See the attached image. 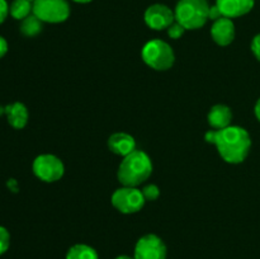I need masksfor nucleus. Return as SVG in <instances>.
<instances>
[{
  "instance_id": "1",
  "label": "nucleus",
  "mask_w": 260,
  "mask_h": 259,
  "mask_svg": "<svg viewBox=\"0 0 260 259\" xmlns=\"http://www.w3.org/2000/svg\"><path fill=\"white\" fill-rule=\"evenodd\" d=\"M208 144L215 145L218 154L229 164H241L245 161L251 149V137L244 127L229 126L226 128L210 130L205 135Z\"/></svg>"
},
{
  "instance_id": "2",
  "label": "nucleus",
  "mask_w": 260,
  "mask_h": 259,
  "mask_svg": "<svg viewBox=\"0 0 260 259\" xmlns=\"http://www.w3.org/2000/svg\"><path fill=\"white\" fill-rule=\"evenodd\" d=\"M152 174V161L142 150H135L122 159L117 172L118 182L124 187H139Z\"/></svg>"
},
{
  "instance_id": "3",
  "label": "nucleus",
  "mask_w": 260,
  "mask_h": 259,
  "mask_svg": "<svg viewBox=\"0 0 260 259\" xmlns=\"http://www.w3.org/2000/svg\"><path fill=\"white\" fill-rule=\"evenodd\" d=\"M210 8L207 0H178L174 9L175 20L185 30L200 29L210 20Z\"/></svg>"
},
{
  "instance_id": "4",
  "label": "nucleus",
  "mask_w": 260,
  "mask_h": 259,
  "mask_svg": "<svg viewBox=\"0 0 260 259\" xmlns=\"http://www.w3.org/2000/svg\"><path fill=\"white\" fill-rule=\"evenodd\" d=\"M141 57L149 68L156 71H167L175 62L172 46L162 40H151L142 47Z\"/></svg>"
},
{
  "instance_id": "5",
  "label": "nucleus",
  "mask_w": 260,
  "mask_h": 259,
  "mask_svg": "<svg viewBox=\"0 0 260 259\" xmlns=\"http://www.w3.org/2000/svg\"><path fill=\"white\" fill-rule=\"evenodd\" d=\"M71 8L68 0H35L33 14L43 23H62L70 17Z\"/></svg>"
},
{
  "instance_id": "6",
  "label": "nucleus",
  "mask_w": 260,
  "mask_h": 259,
  "mask_svg": "<svg viewBox=\"0 0 260 259\" xmlns=\"http://www.w3.org/2000/svg\"><path fill=\"white\" fill-rule=\"evenodd\" d=\"M111 202L117 211L124 215L137 213L144 208L146 200L141 189L137 187H124L116 189L111 197Z\"/></svg>"
},
{
  "instance_id": "7",
  "label": "nucleus",
  "mask_w": 260,
  "mask_h": 259,
  "mask_svg": "<svg viewBox=\"0 0 260 259\" xmlns=\"http://www.w3.org/2000/svg\"><path fill=\"white\" fill-rule=\"evenodd\" d=\"M32 170L36 177L45 183H53L60 180L65 173L62 160L52 154L38 155L32 164Z\"/></svg>"
},
{
  "instance_id": "8",
  "label": "nucleus",
  "mask_w": 260,
  "mask_h": 259,
  "mask_svg": "<svg viewBox=\"0 0 260 259\" xmlns=\"http://www.w3.org/2000/svg\"><path fill=\"white\" fill-rule=\"evenodd\" d=\"M168 249L161 238L155 234L141 236L135 245V259H167Z\"/></svg>"
},
{
  "instance_id": "9",
  "label": "nucleus",
  "mask_w": 260,
  "mask_h": 259,
  "mask_svg": "<svg viewBox=\"0 0 260 259\" xmlns=\"http://www.w3.org/2000/svg\"><path fill=\"white\" fill-rule=\"evenodd\" d=\"M144 20L149 28L154 30L168 29L175 22L174 10L165 4H152L146 9Z\"/></svg>"
},
{
  "instance_id": "10",
  "label": "nucleus",
  "mask_w": 260,
  "mask_h": 259,
  "mask_svg": "<svg viewBox=\"0 0 260 259\" xmlns=\"http://www.w3.org/2000/svg\"><path fill=\"white\" fill-rule=\"evenodd\" d=\"M235 33V24L230 18H220V19L215 20L211 27V37H212L213 42L222 47L234 42Z\"/></svg>"
},
{
  "instance_id": "11",
  "label": "nucleus",
  "mask_w": 260,
  "mask_h": 259,
  "mask_svg": "<svg viewBox=\"0 0 260 259\" xmlns=\"http://www.w3.org/2000/svg\"><path fill=\"white\" fill-rule=\"evenodd\" d=\"M216 5L223 17L235 19L253 10L255 0H216Z\"/></svg>"
},
{
  "instance_id": "12",
  "label": "nucleus",
  "mask_w": 260,
  "mask_h": 259,
  "mask_svg": "<svg viewBox=\"0 0 260 259\" xmlns=\"http://www.w3.org/2000/svg\"><path fill=\"white\" fill-rule=\"evenodd\" d=\"M108 149L113 154L124 157L136 150V141L134 136L126 132H116L108 139Z\"/></svg>"
},
{
  "instance_id": "13",
  "label": "nucleus",
  "mask_w": 260,
  "mask_h": 259,
  "mask_svg": "<svg viewBox=\"0 0 260 259\" xmlns=\"http://www.w3.org/2000/svg\"><path fill=\"white\" fill-rule=\"evenodd\" d=\"M207 121L211 128L215 131L226 128V127L231 126L233 112H231L230 107L225 106V104H216L208 112Z\"/></svg>"
},
{
  "instance_id": "14",
  "label": "nucleus",
  "mask_w": 260,
  "mask_h": 259,
  "mask_svg": "<svg viewBox=\"0 0 260 259\" xmlns=\"http://www.w3.org/2000/svg\"><path fill=\"white\" fill-rule=\"evenodd\" d=\"M5 114H7L8 123L15 130L24 128L28 122V117H29L27 107L20 102H15V103L7 106Z\"/></svg>"
},
{
  "instance_id": "15",
  "label": "nucleus",
  "mask_w": 260,
  "mask_h": 259,
  "mask_svg": "<svg viewBox=\"0 0 260 259\" xmlns=\"http://www.w3.org/2000/svg\"><path fill=\"white\" fill-rule=\"evenodd\" d=\"M20 33L25 37H36L40 35L43 29V22L40 18L36 17L35 14L28 15L23 20H20Z\"/></svg>"
},
{
  "instance_id": "16",
  "label": "nucleus",
  "mask_w": 260,
  "mask_h": 259,
  "mask_svg": "<svg viewBox=\"0 0 260 259\" xmlns=\"http://www.w3.org/2000/svg\"><path fill=\"white\" fill-rule=\"evenodd\" d=\"M66 259H99L95 249L86 244H75L66 253Z\"/></svg>"
},
{
  "instance_id": "17",
  "label": "nucleus",
  "mask_w": 260,
  "mask_h": 259,
  "mask_svg": "<svg viewBox=\"0 0 260 259\" xmlns=\"http://www.w3.org/2000/svg\"><path fill=\"white\" fill-rule=\"evenodd\" d=\"M32 13L33 2L30 0H13L9 5V14L17 20H23Z\"/></svg>"
},
{
  "instance_id": "18",
  "label": "nucleus",
  "mask_w": 260,
  "mask_h": 259,
  "mask_svg": "<svg viewBox=\"0 0 260 259\" xmlns=\"http://www.w3.org/2000/svg\"><path fill=\"white\" fill-rule=\"evenodd\" d=\"M146 201H156L160 196V189L156 184H147L141 189Z\"/></svg>"
},
{
  "instance_id": "19",
  "label": "nucleus",
  "mask_w": 260,
  "mask_h": 259,
  "mask_svg": "<svg viewBox=\"0 0 260 259\" xmlns=\"http://www.w3.org/2000/svg\"><path fill=\"white\" fill-rule=\"evenodd\" d=\"M10 245V234L4 226H0V255L7 253Z\"/></svg>"
},
{
  "instance_id": "20",
  "label": "nucleus",
  "mask_w": 260,
  "mask_h": 259,
  "mask_svg": "<svg viewBox=\"0 0 260 259\" xmlns=\"http://www.w3.org/2000/svg\"><path fill=\"white\" fill-rule=\"evenodd\" d=\"M167 30H168V36H169L170 38H173V40H179V38L184 35L185 28L175 20V22L173 23Z\"/></svg>"
},
{
  "instance_id": "21",
  "label": "nucleus",
  "mask_w": 260,
  "mask_h": 259,
  "mask_svg": "<svg viewBox=\"0 0 260 259\" xmlns=\"http://www.w3.org/2000/svg\"><path fill=\"white\" fill-rule=\"evenodd\" d=\"M250 48H251V52H253V55L255 56L256 60L260 62V33H258V35L253 38Z\"/></svg>"
},
{
  "instance_id": "22",
  "label": "nucleus",
  "mask_w": 260,
  "mask_h": 259,
  "mask_svg": "<svg viewBox=\"0 0 260 259\" xmlns=\"http://www.w3.org/2000/svg\"><path fill=\"white\" fill-rule=\"evenodd\" d=\"M8 15H9V5L7 0H0V24L5 22Z\"/></svg>"
},
{
  "instance_id": "23",
  "label": "nucleus",
  "mask_w": 260,
  "mask_h": 259,
  "mask_svg": "<svg viewBox=\"0 0 260 259\" xmlns=\"http://www.w3.org/2000/svg\"><path fill=\"white\" fill-rule=\"evenodd\" d=\"M222 17H223L222 13L220 12V9L217 8V5L215 4L210 8V15H208L210 20H213V22H215V20L220 19V18H222Z\"/></svg>"
},
{
  "instance_id": "24",
  "label": "nucleus",
  "mask_w": 260,
  "mask_h": 259,
  "mask_svg": "<svg viewBox=\"0 0 260 259\" xmlns=\"http://www.w3.org/2000/svg\"><path fill=\"white\" fill-rule=\"evenodd\" d=\"M8 48H9V47H8L7 40H5L4 37H2V36H0V58H3L5 55H7Z\"/></svg>"
},
{
  "instance_id": "25",
  "label": "nucleus",
  "mask_w": 260,
  "mask_h": 259,
  "mask_svg": "<svg viewBox=\"0 0 260 259\" xmlns=\"http://www.w3.org/2000/svg\"><path fill=\"white\" fill-rule=\"evenodd\" d=\"M254 113H255V117L256 119L260 122V98L256 101L255 103V107H254Z\"/></svg>"
},
{
  "instance_id": "26",
  "label": "nucleus",
  "mask_w": 260,
  "mask_h": 259,
  "mask_svg": "<svg viewBox=\"0 0 260 259\" xmlns=\"http://www.w3.org/2000/svg\"><path fill=\"white\" fill-rule=\"evenodd\" d=\"M114 259H135L134 256H129V255H126V254H122V255H118L116 256Z\"/></svg>"
},
{
  "instance_id": "27",
  "label": "nucleus",
  "mask_w": 260,
  "mask_h": 259,
  "mask_svg": "<svg viewBox=\"0 0 260 259\" xmlns=\"http://www.w3.org/2000/svg\"><path fill=\"white\" fill-rule=\"evenodd\" d=\"M74 3H79V4H88V3L93 2V0H73Z\"/></svg>"
},
{
  "instance_id": "28",
  "label": "nucleus",
  "mask_w": 260,
  "mask_h": 259,
  "mask_svg": "<svg viewBox=\"0 0 260 259\" xmlns=\"http://www.w3.org/2000/svg\"><path fill=\"white\" fill-rule=\"evenodd\" d=\"M30 2H35V0H30Z\"/></svg>"
}]
</instances>
